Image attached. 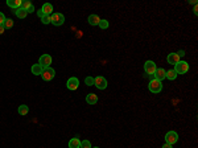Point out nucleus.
<instances>
[{"instance_id":"2","label":"nucleus","mask_w":198,"mask_h":148,"mask_svg":"<svg viewBox=\"0 0 198 148\" xmlns=\"http://www.w3.org/2000/svg\"><path fill=\"white\" fill-rule=\"evenodd\" d=\"M177 74H185L186 71L189 70V64L186 61H180L178 64L174 65V69H173Z\"/></svg>"},{"instance_id":"19","label":"nucleus","mask_w":198,"mask_h":148,"mask_svg":"<svg viewBox=\"0 0 198 148\" xmlns=\"http://www.w3.org/2000/svg\"><path fill=\"white\" fill-rule=\"evenodd\" d=\"M165 78L166 79H170V81H174L176 78H177V73L172 69V70H168L166 71V74H165Z\"/></svg>"},{"instance_id":"20","label":"nucleus","mask_w":198,"mask_h":148,"mask_svg":"<svg viewBox=\"0 0 198 148\" xmlns=\"http://www.w3.org/2000/svg\"><path fill=\"white\" fill-rule=\"evenodd\" d=\"M28 111H29V109H28V106H26V105H21L19 107V114L20 115H26V114H28Z\"/></svg>"},{"instance_id":"4","label":"nucleus","mask_w":198,"mask_h":148,"mask_svg":"<svg viewBox=\"0 0 198 148\" xmlns=\"http://www.w3.org/2000/svg\"><path fill=\"white\" fill-rule=\"evenodd\" d=\"M50 17H52V24L56 26H60L65 23V16L62 13H53Z\"/></svg>"},{"instance_id":"14","label":"nucleus","mask_w":198,"mask_h":148,"mask_svg":"<svg viewBox=\"0 0 198 148\" xmlns=\"http://www.w3.org/2000/svg\"><path fill=\"white\" fill-rule=\"evenodd\" d=\"M42 70H44V68L40 64H34L32 66V74H34V75H41Z\"/></svg>"},{"instance_id":"7","label":"nucleus","mask_w":198,"mask_h":148,"mask_svg":"<svg viewBox=\"0 0 198 148\" xmlns=\"http://www.w3.org/2000/svg\"><path fill=\"white\" fill-rule=\"evenodd\" d=\"M38 64L41 65L44 69L49 68L50 64H52V56L50 54H42L41 57H40V60H38Z\"/></svg>"},{"instance_id":"30","label":"nucleus","mask_w":198,"mask_h":148,"mask_svg":"<svg viewBox=\"0 0 198 148\" xmlns=\"http://www.w3.org/2000/svg\"><path fill=\"white\" fill-rule=\"evenodd\" d=\"M177 56H178V57H182V56H185V52H184V50H180V52H177Z\"/></svg>"},{"instance_id":"15","label":"nucleus","mask_w":198,"mask_h":148,"mask_svg":"<svg viewBox=\"0 0 198 148\" xmlns=\"http://www.w3.org/2000/svg\"><path fill=\"white\" fill-rule=\"evenodd\" d=\"M86 102L89 103V105H95V103L98 102V97H96V94H94V93L89 94V95L86 97Z\"/></svg>"},{"instance_id":"16","label":"nucleus","mask_w":198,"mask_h":148,"mask_svg":"<svg viewBox=\"0 0 198 148\" xmlns=\"http://www.w3.org/2000/svg\"><path fill=\"white\" fill-rule=\"evenodd\" d=\"M41 10L44 11V13H45V15H49V16H52V12H53V6L50 3H45L42 6V8Z\"/></svg>"},{"instance_id":"22","label":"nucleus","mask_w":198,"mask_h":148,"mask_svg":"<svg viewBox=\"0 0 198 148\" xmlns=\"http://www.w3.org/2000/svg\"><path fill=\"white\" fill-rule=\"evenodd\" d=\"M4 28H12L13 26V20L12 19H6V21H4Z\"/></svg>"},{"instance_id":"24","label":"nucleus","mask_w":198,"mask_h":148,"mask_svg":"<svg viewBox=\"0 0 198 148\" xmlns=\"http://www.w3.org/2000/svg\"><path fill=\"white\" fill-rule=\"evenodd\" d=\"M79 148H92V147H91V143L89 140H83V142H81V147Z\"/></svg>"},{"instance_id":"28","label":"nucleus","mask_w":198,"mask_h":148,"mask_svg":"<svg viewBox=\"0 0 198 148\" xmlns=\"http://www.w3.org/2000/svg\"><path fill=\"white\" fill-rule=\"evenodd\" d=\"M37 15H38V17H40V19H42V17L45 16V13H44V11H42V10H40V11L37 12Z\"/></svg>"},{"instance_id":"1","label":"nucleus","mask_w":198,"mask_h":148,"mask_svg":"<svg viewBox=\"0 0 198 148\" xmlns=\"http://www.w3.org/2000/svg\"><path fill=\"white\" fill-rule=\"evenodd\" d=\"M148 89H149V91L151 93L157 94V93H160L162 90V83L160 82V81H157V79H151V82H149V85H148Z\"/></svg>"},{"instance_id":"9","label":"nucleus","mask_w":198,"mask_h":148,"mask_svg":"<svg viewBox=\"0 0 198 148\" xmlns=\"http://www.w3.org/2000/svg\"><path fill=\"white\" fill-rule=\"evenodd\" d=\"M66 86H68L69 90H77V89L79 87V79L76 78V77H72L68 79V82H66Z\"/></svg>"},{"instance_id":"33","label":"nucleus","mask_w":198,"mask_h":148,"mask_svg":"<svg viewBox=\"0 0 198 148\" xmlns=\"http://www.w3.org/2000/svg\"><path fill=\"white\" fill-rule=\"evenodd\" d=\"M95 148H98V147H95Z\"/></svg>"},{"instance_id":"6","label":"nucleus","mask_w":198,"mask_h":148,"mask_svg":"<svg viewBox=\"0 0 198 148\" xmlns=\"http://www.w3.org/2000/svg\"><path fill=\"white\" fill-rule=\"evenodd\" d=\"M54 75H56V71L54 69H52L50 66L49 68H45L42 70V74H41V77L44 81H52L53 78H54Z\"/></svg>"},{"instance_id":"12","label":"nucleus","mask_w":198,"mask_h":148,"mask_svg":"<svg viewBox=\"0 0 198 148\" xmlns=\"http://www.w3.org/2000/svg\"><path fill=\"white\" fill-rule=\"evenodd\" d=\"M7 6L11 7V8H13V10H17V8L21 7V0H8Z\"/></svg>"},{"instance_id":"27","label":"nucleus","mask_w":198,"mask_h":148,"mask_svg":"<svg viewBox=\"0 0 198 148\" xmlns=\"http://www.w3.org/2000/svg\"><path fill=\"white\" fill-rule=\"evenodd\" d=\"M4 21H6V16H4L3 12H0V25H3Z\"/></svg>"},{"instance_id":"18","label":"nucleus","mask_w":198,"mask_h":148,"mask_svg":"<svg viewBox=\"0 0 198 148\" xmlns=\"http://www.w3.org/2000/svg\"><path fill=\"white\" fill-rule=\"evenodd\" d=\"M15 15L19 17V19H25L28 13H26V11L23 10V8H17V10H15Z\"/></svg>"},{"instance_id":"25","label":"nucleus","mask_w":198,"mask_h":148,"mask_svg":"<svg viewBox=\"0 0 198 148\" xmlns=\"http://www.w3.org/2000/svg\"><path fill=\"white\" fill-rule=\"evenodd\" d=\"M99 26H100L102 29H107V28H108V21H107V20H100V21H99Z\"/></svg>"},{"instance_id":"3","label":"nucleus","mask_w":198,"mask_h":148,"mask_svg":"<svg viewBox=\"0 0 198 148\" xmlns=\"http://www.w3.org/2000/svg\"><path fill=\"white\" fill-rule=\"evenodd\" d=\"M94 86L98 87L99 90H104L107 87V79L102 77V75H98V77L94 78Z\"/></svg>"},{"instance_id":"17","label":"nucleus","mask_w":198,"mask_h":148,"mask_svg":"<svg viewBox=\"0 0 198 148\" xmlns=\"http://www.w3.org/2000/svg\"><path fill=\"white\" fill-rule=\"evenodd\" d=\"M81 147V140L78 138H73L69 142V148H79Z\"/></svg>"},{"instance_id":"23","label":"nucleus","mask_w":198,"mask_h":148,"mask_svg":"<svg viewBox=\"0 0 198 148\" xmlns=\"http://www.w3.org/2000/svg\"><path fill=\"white\" fill-rule=\"evenodd\" d=\"M41 23H42V24H50V23H52V17H50L49 15H45V16H44L42 19H41Z\"/></svg>"},{"instance_id":"29","label":"nucleus","mask_w":198,"mask_h":148,"mask_svg":"<svg viewBox=\"0 0 198 148\" xmlns=\"http://www.w3.org/2000/svg\"><path fill=\"white\" fill-rule=\"evenodd\" d=\"M32 12H34V7H33V4L28 8V10H26V13H32Z\"/></svg>"},{"instance_id":"31","label":"nucleus","mask_w":198,"mask_h":148,"mask_svg":"<svg viewBox=\"0 0 198 148\" xmlns=\"http://www.w3.org/2000/svg\"><path fill=\"white\" fill-rule=\"evenodd\" d=\"M4 30H6V28H4V25H0V34L4 33Z\"/></svg>"},{"instance_id":"11","label":"nucleus","mask_w":198,"mask_h":148,"mask_svg":"<svg viewBox=\"0 0 198 148\" xmlns=\"http://www.w3.org/2000/svg\"><path fill=\"white\" fill-rule=\"evenodd\" d=\"M166 61H168V64H172V65H176L180 62V57L177 56V53H170V54L166 57Z\"/></svg>"},{"instance_id":"10","label":"nucleus","mask_w":198,"mask_h":148,"mask_svg":"<svg viewBox=\"0 0 198 148\" xmlns=\"http://www.w3.org/2000/svg\"><path fill=\"white\" fill-rule=\"evenodd\" d=\"M165 74H166V70H164L162 68H158V69H156L153 77H155V79H157V81H160L161 82L162 79H165Z\"/></svg>"},{"instance_id":"8","label":"nucleus","mask_w":198,"mask_h":148,"mask_svg":"<svg viewBox=\"0 0 198 148\" xmlns=\"http://www.w3.org/2000/svg\"><path fill=\"white\" fill-rule=\"evenodd\" d=\"M156 64L153 61H147L144 64V70H145V73H147L148 75H152V74H155V71H156Z\"/></svg>"},{"instance_id":"32","label":"nucleus","mask_w":198,"mask_h":148,"mask_svg":"<svg viewBox=\"0 0 198 148\" xmlns=\"http://www.w3.org/2000/svg\"><path fill=\"white\" fill-rule=\"evenodd\" d=\"M162 148H173V147H172L170 144H168V143H165V144L162 146Z\"/></svg>"},{"instance_id":"13","label":"nucleus","mask_w":198,"mask_h":148,"mask_svg":"<svg viewBox=\"0 0 198 148\" xmlns=\"http://www.w3.org/2000/svg\"><path fill=\"white\" fill-rule=\"evenodd\" d=\"M87 21H89V24L90 25H99V16L98 15H90L89 16V19H87Z\"/></svg>"},{"instance_id":"21","label":"nucleus","mask_w":198,"mask_h":148,"mask_svg":"<svg viewBox=\"0 0 198 148\" xmlns=\"http://www.w3.org/2000/svg\"><path fill=\"white\" fill-rule=\"evenodd\" d=\"M30 6H32V3H30V2H28V0H23V2H21V7L20 8H23V10L26 11Z\"/></svg>"},{"instance_id":"26","label":"nucleus","mask_w":198,"mask_h":148,"mask_svg":"<svg viewBox=\"0 0 198 148\" xmlns=\"http://www.w3.org/2000/svg\"><path fill=\"white\" fill-rule=\"evenodd\" d=\"M85 82H86L87 86H94V78H92V77H86Z\"/></svg>"},{"instance_id":"5","label":"nucleus","mask_w":198,"mask_h":148,"mask_svg":"<svg viewBox=\"0 0 198 148\" xmlns=\"http://www.w3.org/2000/svg\"><path fill=\"white\" fill-rule=\"evenodd\" d=\"M165 142L168 143V144L173 146L174 143L178 142V134L176 132V131H169V132H166V135H165Z\"/></svg>"}]
</instances>
